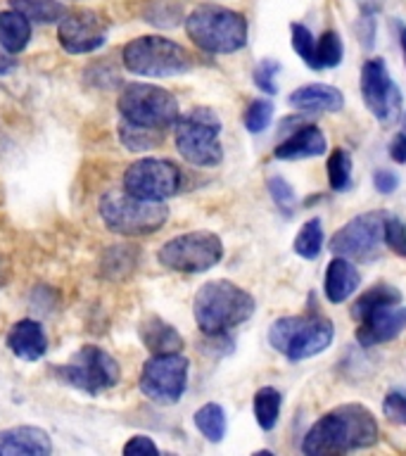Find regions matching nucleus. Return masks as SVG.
I'll use <instances>...</instances> for the list:
<instances>
[{
	"mask_svg": "<svg viewBox=\"0 0 406 456\" xmlns=\"http://www.w3.org/2000/svg\"><path fill=\"white\" fill-rule=\"evenodd\" d=\"M380 437L376 416L363 404H342L323 413L304 435L302 452L309 456L347 454L373 447Z\"/></svg>",
	"mask_w": 406,
	"mask_h": 456,
	"instance_id": "nucleus-1",
	"label": "nucleus"
},
{
	"mask_svg": "<svg viewBox=\"0 0 406 456\" xmlns=\"http://www.w3.org/2000/svg\"><path fill=\"white\" fill-rule=\"evenodd\" d=\"M256 305L248 290L231 281H209L195 292L192 314L198 328L209 338H223L233 328L252 319Z\"/></svg>",
	"mask_w": 406,
	"mask_h": 456,
	"instance_id": "nucleus-2",
	"label": "nucleus"
},
{
	"mask_svg": "<svg viewBox=\"0 0 406 456\" xmlns=\"http://www.w3.org/2000/svg\"><path fill=\"white\" fill-rule=\"evenodd\" d=\"M185 31L199 50L212 55L238 53L248 43V20L231 7L214 3L195 7L185 17Z\"/></svg>",
	"mask_w": 406,
	"mask_h": 456,
	"instance_id": "nucleus-3",
	"label": "nucleus"
},
{
	"mask_svg": "<svg viewBox=\"0 0 406 456\" xmlns=\"http://www.w3.org/2000/svg\"><path fill=\"white\" fill-rule=\"evenodd\" d=\"M333 338V323L321 314L283 316V319L273 321L269 328L271 347L290 362H304L309 356L326 352Z\"/></svg>",
	"mask_w": 406,
	"mask_h": 456,
	"instance_id": "nucleus-4",
	"label": "nucleus"
},
{
	"mask_svg": "<svg viewBox=\"0 0 406 456\" xmlns=\"http://www.w3.org/2000/svg\"><path fill=\"white\" fill-rule=\"evenodd\" d=\"M121 60L131 74L150 78L181 77L192 69L191 53L164 36H141L124 45Z\"/></svg>",
	"mask_w": 406,
	"mask_h": 456,
	"instance_id": "nucleus-5",
	"label": "nucleus"
},
{
	"mask_svg": "<svg viewBox=\"0 0 406 456\" xmlns=\"http://www.w3.org/2000/svg\"><path fill=\"white\" fill-rule=\"evenodd\" d=\"M174 141L181 157L192 167H216L223 159L221 119L209 107H195L191 112L178 114Z\"/></svg>",
	"mask_w": 406,
	"mask_h": 456,
	"instance_id": "nucleus-6",
	"label": "nucleus"
},
{
	"mask_svg": "<svg viewBox=\"0 0 406 456\" xmlns=\"http://www.w3.org/2000/svg\"><path fill=\"white\" fill-rule=\"evenodd\" d=\"M100 216L112 233L150 235L166 224L169 207L164 202L135 198L126 191H110L100 200Z\"/></svg>",
	"mask_w": 406,
	"mask_h": 456,
	"instance_id": "nucleus-7",
	"label": "nucleus"
},
{
	"mask_svg": "<svg viewBox=\"0 0 406 456\" xmlns=\"http://www.w3.org/2000/svg\"><path fill=\"white\" fill-rule=\"evenodd\" d=\"M117 107L124 121L157 131H169L181 114L176 98L152 84H128L119 93Z\"/></svg>",
	"mask_w": 406,
	"mask_h": 456,
	"instance_id": "nucleus-8",
	"label": "nucleus"
},
{
	"mask_svg": "<svg viewBox=\"0 0 406 456\" xmlns=\"http://www.w3.org/2000/svg\"><path fill=\"white\" fill-rule=\"evenodd\" d=\"M157 259L162 266L181 273H202L223 259V242L212 231H192L171 238L159 248Z\"/></svg>",
	"mask_w": 406,
	"mask_h": 456,
	"instance_id": "nucleus-9",
	"label": "nucleus"
},
{
	"mask_svg": "<svg viewBox=\"0 0 406 456\" xmlns=\"http://www.w3.org/2000/svg\"><path fill=\"white\" fill-rule=\"evenodd\" d=\"M57 378L67 383L69 387L85 392V395H100V392L110 390L114 385L119 383V363L112 354H107L102 347L95 345H85L71 356L69 362L57 366L55 369Z\"/></svg>",
	"mask_w": 406,
	"mask_h": 456,
	"instance_id": "nucleus-10",
	"label": "nucleus"
},
{
	"mask_svg": "<svg viewBox=\"0 0 406 456\" xmlns=\"http://www.w3.org/2000/svg\"><path fill=\"white\" fill-rule=\"evenodd\" d=\"M191 362L176 354H152L141 370V392L155 404H176L188 387Z\"/></svg>",
	"mask_w": 406,
	"mask_h": 456,
	"instance_id": "nucleus-11",
	"label": "nucleus"
},
{
	"mask_svg": "<svg viewBox=\"0 0 406 456\" xmlns=\"http://www.w3.org/2000/svg\"><path fill=\"white\" fill-rule=\"evenodd\" d=\"M181 188V169L171 159L142 157L135 159L124 174V191L135 198L164 202Z\"/></svg>",
	"mask_w": 406,
	"mask_h": 456,
	"instance_id": "nucleus-12",
	"label": "nucleus"
},
{
	"mask_svg": "<svg viewBox=\"0 0 406 456\" xmlns=\"http://www.w3.org/2000/svg\"><path fill=\"white\" fill-rule=\"evenodd\" d=\"M383 212L359 214L333 235L330 249L337 256H345L349 262H370L380 255L383 242Z\"/></svg>",
	"mask_w": 406,
	"mask_h": 456,
	"instance_id": "nucleus-13",
	"label": "nucleus"
},
{
	"mask_svg": "<svg viewBox=\"0 0 406 456\" xmlns=\"http://www.w3.org/2000/svg\"><path fill=\"white\" fill-rule=\"evenodd\" d=\"M361 95L370 114L380 124H397L402 119V91L380 57H370L363 62Z\"/></svg>",
	"mask_w": 406,
	"mask_h": 456,
	"instance_id": "nucleus-14",
	"label": "nucleus"
},
{
	"mask_svg": "<svg viewBox=\"0 0 406 456\" xmlns=\"http://www.w3.org/2000/svg\"><path fill=\"white\" fill-rule=\"evenodd\" d=\"M107 34H110V24L105 17L95 10H84V7L64 14L57 27L60 45L71 55L95 53L107 43Z\"/></svg>",
	"mask_w": 406,
	"mask_h": 456,
	"instance_id": "nucleus-15",
	"label": "nucleus"
},
{
	"mask_svg": "<svg viewBox=\"0 0 406 456\" xmlns=\"http://www.w3.org/2000/svg\"><path fill=\"white\" fill-rule=\"evenodd\" d=\"M406 330V306H385L378 309L363 321H359L356 328V340L361 347H376L392 342L394 338Z\"/></svg>",
	"mask_w": 406,
	"mask_h": 456,
	"instance_id": "nucleus-16",
	"label": "nucleus"
},
{
	"mask_svg": "<svg viewBox=\"0 0 406 456\" xmlns=\"http://www.w3.org/2000/svg\"><path fill=\"white\" fill-rule=\"evenodd\" d=\"M53 452L50 435L36 426H14L0 430L3 456H48Z\"/></svg>",
	"mask_w": 406,
	"mask_h": 456,
	"instance_id": "nucleus-17",
	"label": "nucleus"
},
{
	"mask_svg": "<svg viewBox=\"0 0 406 456\" xmlns=\"http://www.w3.org/2000/svg\"><path fill=\"white\" fill-rule=\"evenodd\" d=\"M7 349L21 362H38L48 352V335L34 319L17 321L5 338Z\"/></svg>",
	"mask_w": 406,
	"mask_h": 456,
	"instance_id": "nucleus-18",
	"label": "nucleus"
},
{
	"mask_svg": "<svg viewBox=\"0 0 406 456\" xmlns=\"http://www.w3.org/2000/svg\"><path fill=\"white\" fill-rule=\"evenodd\" d=\"M328 150V141L319 126H299L292 131L276 150L273 157L283 162H295V159H309V157H321Z\"/></svg>",
	"mask_w": 406,
	"mask_h": 456,
	"instance_id": "nucleus-19",
	"label": "nucleus"
},
{
	"mask_svg": "<svg viewBox=\"0 0 406 456\" xmlns=\"http://www.w3.org/2000/svg\"><path fill=\"white\" fill-rule=\"evenodd\" d=\"M290 107L299 110L306 114H319V112H340L345 107V95L340 88L326 84H309L302 86L297 91L292 93L288 98Z\"/></svg>",
	"mask_w": 406,
	"mask_h": 456,
	"instance_id": "nucleus-20",
	"label": "nucleus"
},
{
	"mask_svg": "<svg viewBox=\"0 0 406 456\" xmlns=\"http://www.w3.org/2000/svg\"><path fill=\"white\" fill-rule=\"evenodd\" d=\"M361 285V273L345 256H337L328 264L326 278H323V290H326L328 302L342 305L345 299L352 297V292Z\"/></svg>",
	"mask_w": 406,
	"mask_h": 456,
	"instance_id": "nucleus-21",
	"label": "nucleus"
},
{
	"mask_svg": "<svg viewBox=\"0 0 406 456\" xmlns=\"http://www.w3.org/2000/svg\"><path fill=\"white\" fill-rule=\"evenodd\" d=\"M138 333H141L142 345L150 349V354H176L183 349L181 333L159 316H150L142 321Z\"/></svg>",
	"mask_w": 406,
	"mask_h": 456,
	"instance_id": "nucleus-22",
	"label": "nucleus"
},
{
	"mask_svg": "<svg viewBox=\"0 0 406 456\" xmlns=\"http://www.w3.org/2000/svg\"><path fill=\"white\" fill-rule=\"evenodd\" d=\"M31 41V21L17 10H3L0 12V45L10 53L17 55L27 48Z\"/></svg>",
	"mask_w": 406,
	"mask_h": 456,
	"instance_id": "nucleus-23",
	"label": "nucleus"
},
{
	"mask_svg": "<svg viewBox=\"0 0 406 456\" xmlns=\"http://www.w3.org/2000/svg\"><path fill=\"white\" fill-rule=\"evenodd\" d=\"M402 305V290H397L394 285L390 283H376L370 285L369 290L363 292L361 297L356 299L352 305V319L363 321L366 316H370L378 309H385V306H397Z\"/></svg>",
	"mask_w": 406,
	"mask_h": 456,
	"instance_id": "nucleus-24",
	"label": "nucleus"
},
{
	"mask_svg": "<svg viewBox=\"0 0 406 456\" xmlns=\"http://www.w3.org/2000/svg\"><path fill=\"white\" fill-rule=\"evenodd\" d=\"M12 10L24 14L31 24H55L67 14L60 0H12Z\"/></svg>",
	"mask_w": 406,
	"mask_h": 456,
	"instance_id": "nucleus-25",
	"label": "nucleus"
},
{
	"mask_svg": "<svg viewBox=\"0 0 406 456\" xmlns=\"http://www.w3.org/2000/svg\"><path fill=\"white\" fill-rule=\"evenodd\" d=\"M166 131H157V128L135 126L131 121L121 119L119 124V138L124 142V148L131 152H148V150L157 148L164 141Z\"/></svg>",
	"mask_w": 406,
	"mask_h": 456,
	"instance_id": "nucleus-26",
	"label": "nucleus"
},
{
	"mask_svg": "<svg viewBox=\"0 0 406 456\" xmlns=\"http://www.w3.org/2000/svg\"><path fill=\"white\" fill-rule=\"evenodd\" d=\"M280 406H283V395L276 390V387H262L256 390L255 395V419L259 423L262 430H273L278 423V416H280Z\"/></svg>",
	"mask_w": 406,
	"mask_h": 456,
	"instance_id": "nucleus-27",
	"label": "nucleus"
},
{
	"mask_svg": "<svg viewBox=\"0 0 406 456\" xmlns=\"http://www.w3.org/2000/svg\"><path fill=\"white\" fill-rule=\"evenodd\" d=\"M192 420H195V428L209 442H221L226 437V411H223V406L214 404V402L199 406Z\"/></svg>",
	"mask_w": 406,
	"mask_h": 456,
	"instance_id": "nucleus-28",
	"label": "nucleus"
},
{
	"mask_svg": "<svg viewBox=\"0 0 406 456\" xmlns=\"http://www.w3.org/2000/svg\"><path fill=\"white\" fill-rule=\"evenodd\" d=\"M142 17L155 27L174 28L183 20V5H181V0H148Z\"/></svg>",
	"mask_w": 406,
	"mask_h": 456,
	"instance_id": "nucleus-29",
	"label": "nucleus"
},
{
	"mask_svg": "<svg viewBox=\"0 0 406 456\" xmlns=\"http://www.w3.org/2000/svg\"><path fill=\"white\" fill-rule=\"evenodd\" d=\"M292 249L297 252L302 259H316L321 255V249H323V224L321 219H309L304 226L299 228L297 238L292 242Z\"/></svg>",
	"mask_w": 406,
	"mask_h": 456,
	"instance_id": "nucleus-30",
	"label": "nucleus"
},
{
	"mask_svg": "<svg viewBox=\"0 0 406 456\" xmlns=\"http://www.w3.org/2000/svg\"><path fill=\"white\" fill-rule=\"evenodd\" d=\"M328 183L335 192L349 191V185H352V157L347 155V150L335 148L328 157Z\"/></svg>",
	"mask_w": 406,
	"mask_h": 456,
	"instance_id": "nucleus-31",
	"label": "nucleus"
},
{
	"mask_svg": "<svg viewBox=\"0 0 406 456\" xmlns=\"http://www.w3.org/2000/svg\"><path fill=\"white\" fill-rule=\"evenodd\" d=\"M342 55H345V45H342V38L337 31H326L316 41V62H319V69L337 67L342 62Z\"/></svg>",
	"mask_w": 406,
	"mask_h": 456,
	"instance_id": "nucleus-32",
	"label": "nucleus"
},
{
	"mask_svg": "<svg viewBox=\"0 0 406 456\" xmlns=\"http://www.w3.org/2000/svg\"><path fill=\"white\" fill-rule=\"evenodd\" d=\"M292 34V50L302 57V62L309 67V69H319V62H316V41H313L312 31L304 27V24H290Z\"/></svg>",
	"mask_w": 406,
	"mask_h": 456,
	"instance_id": "nucleus-33",
	"label": "nucleus"
},
{
	"mask_svg": "<svg viewBox=\"0 0 406 456\" xmlns=\"http://www.w3.org/2000/svg\"><path fill=\"white\" fill-rule=\"evenodd\" d=\"M266 188H269L271 200L276 202V207L285 216H290L295 212V205H297V195H295V188H292L283 176H269L266 181Z\"/></svg>",
	"mask_w": 406,
	"mask_h": 456,
	"instance_id": "nucleus-34",
	"label": "nucleus"
},
{
	"mask_svg": "<svg viewBox=\"0 0 406 456\" xmlns=\"http://www.w3.org/2000/svg\"><path fill=\"white\" fill-rule=\"evenodd\" d=\"M271 119H273V102L271 100H255L245 110V128H248L249 134H262V131H266Z\"/></svg>",
	"mask_w": 406,
	"mask_h": 456,
	"instance_id": "nucleus-35",
	"label": "nucleus"
},
{
	"mask_svg": "<svg viewBox=\"0 0 406 456\" xmlns=\"http://www.w3.org/2000/svg\"><path fill=\"white\" fill-rule=\"evenodd\" d=\"M383 240L394 255L406 259V224L399 216H387L385 214L383 224Z\"/></svg>",
	"mask_w": 406,
	"mask_h": 456,
	"instance_id": "nucleus-36",
	"label": "nucleus"
},
{
	"mask_svg": "<svg viewBox=\"0 0 406 456\" xmlns=\"http://www.w3.org/2000/svg\"><path fill=\"white\" fill-rule=\"evenodd\" d=\"M280 71V62L276 60H262L256 64L255 69V86L266 95H276L278 84H276V74Z\"/></svg>",
	"mask_w": 406,
	"mask_h": 456,
	"instance_id": "nucleus-37",
	"label": "nucleus"
},
{
	"mask_svg": "<svg viewBox=\"0 0 406 456\" xmlns=\"http://www.w3.org/2000/svg\"><path fill=\"white\" fill-rule=\"evenodd\" d=\"M134 264H135V255H131L128 245H114V248H110L105 259H102V269L105 271L114 269L112 276H117L121 269L124 271L134 269Z\"/></svg>",
	"mask_w": 406,
	"mask_h": 456,
	"instance_id": "nucleus-38",
	"label": "nucleus"
},
{
	"mask_svg": "<svg viewBox=\"0 0 406 456\" xmlns=\"http://www.w3.org/2000/svg\"><path fill=\"white\" fill-rule=\"evenodd\" d=\"M383 413L385 419L406 428V395L404 392H390L383 399Z\"/></svg>",
	"mask_w": 406,
	"mask_h": 456,
	"instance_id": "nucleus-39",
	"label": "nucleus"
},
{
	"mask_svg": "<svg viewBox=\"0 0 406 456\" xmlns=\"http://www.w3.org/2000/svg\"><path fill=\"white\" fill-rule=\"evenodd\" d=\"M124 454L126 456H150V454H159V449L150 437L145 435H134L131 440L124 444Z\"/></svg>",
	"mask_w": 406,
	"mask_h": 456,
	"instance_id": "nucleus-40",
	"label": "nucleus"
},
{
	"mask_svg": "<svg viewBox=\"0 0 406 456\" xmlns=\"http://www.w3.org/2000/svg\"><path fill=\"white\" fill-rule=\"evenodd\" d=\"M373 185H376L378 192H383V195H390L399 188V176L394 171H387V169H378L373 174Z\"/></svg>",
	"mask_w": 406,
	"mask_h": 456,
	"instance_id": "nucleus-41",
	"label": "nucleus"
},
{
	"mask_svg": "<svg viewBox=\"0 0 406 456\" xmlns=\"http://www.w3.org/2000/svg\"><path fill=\"white\" fill-rule=\"evenodd\" d=\"M390 157L397 164H406V134H397L390 145Z\"/></svg>",
	"mask_w": 406,
	"mask_h": 456,
	"instance_id": "nucleus-42",
	"label": "nucleus"
},
{
	"mask_svg": "<svg viewBox=\"0 0 406 456\" xmlns=\"http://www.w3.org/2000/svg\"><path fill=\"white\" fill-rule=\"evenodd\" d=\"M17 67V62H14V57L7 53L3 45H0V77H5V74H10V71Z\"/></svg>",
	"mask_w": 406,
	"mask_h": 456,
	"instance_id": "nucleus-43",
	"label": "nucleus"
},
{
	"mask_svg": "<svg viewBox=\"0 0 406 456\" xmlns=\"http://www.w3.org/2000/svg\"><path fill=\"white\" fill-rule=\"evenodd\" d=\"M399 38H402V50H404V60H406V27L402 28V34H399Z\"/></svg>",
	"mask_w": 406,
	"mask_h": 456,
	"instance_id": "nucleus-44",
	"label": "nucleus"
},
{
	"mask_svg": "<svg viewBox=\"0 0 406 456\" xmlns=\"http://www.w3.org/2000/svg\"><path fill=\"white\" fill-rule=\"evenodd\" d=\"M402 121H404V134H406V112H404V117H402Z\"/></svg>",
	"mask_w": 406,
	"mask_h": 456,
	"instance_id": "nucleus-45",
	"label": "nucleus"
}]
</instances>
